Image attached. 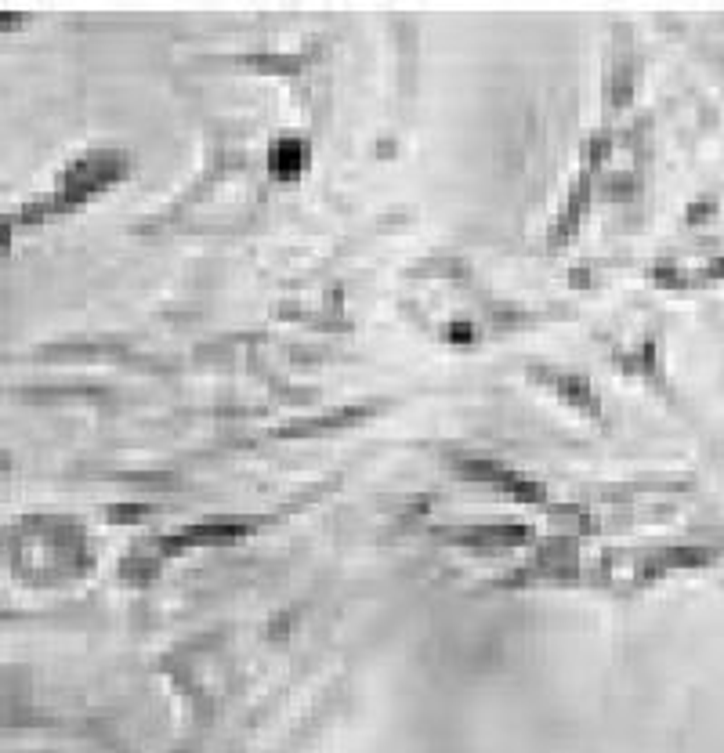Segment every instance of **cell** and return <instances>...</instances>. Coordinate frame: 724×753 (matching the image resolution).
Here are the masks:
<instances>
[{
	"instance_id": "1",
	"label": "cell",
	"mask_w": 724,
	"mask_h": 753,
	"mask_svg": "<svg viewBox=\"0 0 724 753\" xmlns=\"http://www.w3.org/2000/svg\"><path fill=\"white\" fill-rule=\"evenodd\" d=\"M268 163H272V171H276L279 178H294V174L305 171L308 145L301 142V138H279V142L272 145V153H268Z\"/></svg>"
}]
</instances>
